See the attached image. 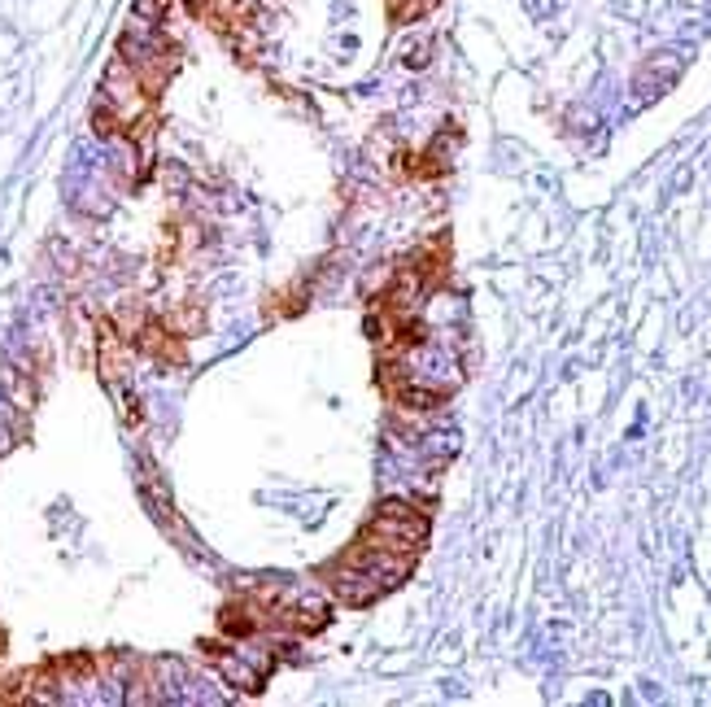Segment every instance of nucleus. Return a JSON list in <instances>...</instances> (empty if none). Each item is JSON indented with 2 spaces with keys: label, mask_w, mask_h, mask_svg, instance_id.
<instances>
[{
  "label": "nucleus",
  "mask_w": 711,
  "mask_h": 707,
  "mask_svg": "<svg viewBox=\"0 0 711 707\" xmlns=\"http://www.w3.org/2000/svg\"><path fill=\"white\" fill-rule=\"evenodd\" d=\"M219 673H223V681H232V686H240V690H262V673L236 655H219Z\"/></svg>",
  "instance_id": "f257e3e1"
},
{
  "label": "nucleus",
  "mask_w": 711,
  "mask_h": 707,
  "mask_svg": "<svg viewBox=\"0 0 711 707\" xmlns=\"http://www.w3.org/2000/svg\"><path fill=\"white\" fill-rule=\"evenodd\" d=\"M92 127H96V136H101V140H110V136H118L123 118H118V110H114L110 101H96V110H92Z\"/></svg>",
  "instance_id": "f03ea898"
},
{
  "label": "nucleus",
  "mask_w": 711,
  "mask_h": 707,
  "mask_svg": "<svg viewBox=\"0 0 711 707\" xmlns=\"http://www.w3.org/2000/svg\"><path fill=\"white\" fill-rule=\"evenodd\" d=\"M428 57H432V40H419L415 49L406 53V66H411V70H424V66H428Z\"/></svg>",
  "instance_id": "20e7f679"
},
{
  "label": "nucleus",
  "mask_w": 711,
  "mask_h": 707,
  "mask_svg": "<svg viewBox=\"0 0 711 707\" xmlns=\"http://www.w3.org/2000/svg\"><path fill=\"white\" fill-rule=\"evenodd\" d=\"M166 9H171V0H136V5H131V14H136V22L158 27V22L166 18Z\"/></svg>",
  "instance_id": "7ed1b4c3"
}]
</instances>
